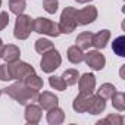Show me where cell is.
I'll return each instance as SVG.
<instances>
[{
	"mask_svg": "<svg viewBox=\"0 0 125 125\" xmlns=\"http://www.w3.org/2000/svg\"><path fill=\"white\" fill-rule=\"evenodd\" d=\"M115 91H116V88H115L113 84H110V83H104V84H102L100 88L97 90V94H99L100 97H103L104 100H110V97L115 94Z\"/></svg>",
	"mask_w": 125,
	"mask_h": 125,
	"instance_id": "44dd1931",
	"label": "cell"
},
{
	"mask_svg": "<svg viewBox=\"0 0 125 125\" xmlns=\"http://www.w3.org/2000/svg\"><path fill=\"white\" fill-rule=\"evenodd\" d=\"M10 80H12V77L9 72V65L8 63L0 65V81H10Z\"/></svg>",
	"mask_w": 125,
	"mask_h": 125,
	"instance_id": "f1b7e54d",
	"label": "cell"
},
{
	"mask_svg": "<svg viewBox=\"0 0 125 125\" xmlns=\"http://www.w3.org/2000/svg\"><path fill=\"white\" fill-rule=\"evenodd\" d=\"M104 109H106V100L103 97H100L99 94H91V100H90L87 112L90 115H99Z\"/></svg>",
	"mask_w": 125,
	"mask_h": 125,
	"instance_id": "4fadbf2b",
	"label": "cell"
},
{
	"mask_svg": "<svg viewBox=\"0 0 125 125\" xmlns=\"http://www.w3.org/2000/svg\"><path fill=\"white\" fill-rule=\"evenodd\" d=\"M9 13L8 12H0V31L5 30L9 25Z\"/></svg>",
	"mask_w": 125,
	"mask_h": 125,
	"instance_id": "f546056e",
	"label": "cell"
},
{
	"mask_svg": "<svg viewBox=\"0 0 125 125\" xmlns=\"http://www.w3.org/2000/svg\"><path fill=\"white\" fill-rule=\"evenodd\" d=\"M97 15H99L97 8L88 5L87 8H83V9L77 10L75 19H77L78 25H88V24H91V22H94L97 19Z\"/></svg>",
	"mask_w": 125,
	"mask_h": 125,
	"instance_id": "ba28073f",
	"label": "cell"
},
{
	"mask_svg": "<svg viewBox=\"0 0 125 125\" xmlns=\"http://www.w3.org/2000/svg\"><path fill=\"white\" fill-rule=\"evenodd\" d=\"M21 57V50L18 46L15 44H8L3 47V52H2V59L6 62V63H12V62H16L19 60Z\"/></svg>",
	"mask_w": 125,
	"mask_h": 125,
	"instance_id": "7c38bea8",
	"label": "cell"
},
{
	"mask_svg": "<svg viewBox=\"0 0 125 125\" xmlns=\"http://www.w3.org/2000/svg\"><path fill=\"white\" fill-rule=\"evenodd\" d=\"M77 3H81V5H85V3H90V2H93V0H75Z\"/></svg>",
	"mask_w": 125,
	"mask_h": 125,
	"instance_id": "4dcf8cb0",
	"label": "cell"
},
{
	"mask_svg": "<svg viewBox=\"0 0 125 125\" xmlns=\"http://www.w3.org/2000/svg\"><path fill=\"white\" fill-rule=\"evenodd\" d=\"M25 8H27L25 0H9V9H10V12L15 13V15L24 13Z\"/></svg>",
	"mask_w": 125,
	"mask_h": 125,
	"instance_id": "d4e9b609",
	"label": "cell"
},
{
	"mask_svg": "<svg viewBox=\"0 0 125 125\" xmlns=\"http://www.w3.org/2000/svg\"><path fill=\"white\" fill-rule=\"evenodd\" d=\"M25 85L27 87H30L31 90H34V91H40L41 88H43V78H40L38 75H35V74H32V75H30L25 81Z\"/></svg>",
	"mask_w": 125,
	"mask_h": 125,
	"instance_id": "ffe728a7",
	"label": "cell"
},
{
	"mask_svg": "<svg viewBox=\"0 0 125 125\" xmlns=\"http://www.w3.org/2000/svg\"><path fill=\"white\" fill-rule=\"evenodd\" d=\"M32 31L34 32H38V34H43V35H49V37H57L60 35V31H59V25L47 18H35L32 19Z\"/></svg>",
	"mask_w": 125,
	"mask_h": 125,
	"instance_id": "3957f363",
	"label": "cell"
},
{
	"mask_svg": "<svg viewBox=\"0 0 125 125\" xmlns=\"http://www.w3.org/2000/svg\"><path fill=\"white\" fill-rule=\"evenodd\" d=\"M8 65H9V72H10L12 80H16V81H25L30 75L35 74L34 68L30 63L22 62V60H16V62H12V63H8Z\"/></svg>",
	"mask_w": 125,
	"mask_h": 125,
	"instance_id": "8992f818",
	"label": "cell"
},
{
	"mask_svg": "<svg viewBox=\"0 0 125 125\" xmlns=\"http://www.w3.org/2000/svg\"><path fill=\"white\" fill-rule=\"evenodd\" d=\"M3 93L8 94L9 97H12L13 100H16L19 104H24V106L35 102V99L38 96V91H34L30 87H27L24 81H16L15 84L3 88Z\"/></svg>",
	"mask_w": 125,
	"mask_h": 125,
	"instance_id": "6da1fadb",
	"label": "cell"
},
{
	"mask_svg": "<svg viewBox=\"0 0 125 125\" xmlns=\"http://www.w3.org/2000/svg\"><path fill=\"white\" fill-rule=\"evenodd\" d=\"M38 102V106L44 110H49V109H53L59 104V99L56 94H53L52 91H43V93H38L37 99Z\"/></svg>",
	"mask_w": 125,
	"mask_h": 125,
	"instance_id": "9c48e42d",
	"label": "cell"
},
{
	"mask_svg": "<svg viewBox=\"0 0 125 125\" xmlns=\"http://www.w3.org/2000/svg\"><path fill=\"white\" fill-rule=\"evenodd\" d=\"M60 63H62V56H60V53L53 47V49L47 50L46 53H43V57H41V60H40V68H41L43 72L52 74V72H54V71L60 66Z\"/></svg>",
	"mask_w": 125,
	"mask_h": 125,
	"instance_id": "7a4b0ae2",
	"label": "cell"
},
{
	"mask_svg": "<svg viewBox=\"0 0 125 125\" xmlns=\"http://www.w3.org/2000/svg\"><path fill=\"white\" fill-rule=\"evenodd\" d=\"M2 93H3V90H0V96H2Z\"/></svg>",
	"mask_w": 125,
	"mask_h": 125,
	"instance_id": "d6a6232c",
	"label": "cell"
},
{
	"mask_svg": "<svg viewBox=\"0 0 125 125\" xmlns=\"http://www.w3.org/2000/svg\"><path fill=\"white\" fill-rule=\"evenodd\" d=\"M43 116V109L38 104L28 103L25 107V121L28 124H38Z\"/></svg>",
	"mask_w": 125,
	"mask_h": 125,
	"instance_id": "8fae6325",
	"label": "cell"
},
{
	"mask_svg": "<svg viewBox=\"0 0 125 125\" xmlns=\"http://www.w3.org/2000/svg\"><path fill=\"white\" fill-rule=\"evenodd\" d=\"M78 87H80V93L91 94L96 88V77L90 72L83 74L81 78H78Z\"/></svg>",
	"mask_w": 125,
	"mask_h": 125,
	"instance_id": "30bf717a",
	"label": "cell"
},
{
	"mask_svg": "<svg viewBox=\"0 0 125 125\" xmlns=\"http://www.w3.org/2000/svg\"><path fill=\"white\" fill-rule=\"evenodd\" d=\"M65 121V112L62 110L60 107H53L47 110V122L50 125H59Z\"/></svg>",
	"mask_w": 125,
	"mask_h": 125,
	"instance_id": "2e32d148",
	"label": "cell"
},
{
	"mask_svg": "<svg viewBox=\"0 0 125 125\" xmlns=\"http://www.w3.org/2000/svg\"><path fill=\"white\" fill-rule=\"evenodd\" d=\"M110 40V31L109 30H102L96 34H93V40H91V46H94L97 50H102L106 47V44Z\"/></svg>",
	"mask_w": 125,
	"mask_h": 125,
	"instance_id": "5bb4252c",
	"label": "cell"
},
{
	"mask_svg": "<svg viewBox=\"0 0 125 125\" xmlns=\"http://www.w3.org/2000/svg\"><path fill=\"white\" fill-rule=\"evenodd\" d=\"M75 13H77V9L72 6H66L63 9V12L60 15V21L57 24L60 34H71L72 31H75V28L78 27L77 19H75Z\"/></svg>",
	"mask_w": 125,
	"mask_h": 125,
	"instance_id": "277c9868",
	"label": "cell"
},
{
	"mask_svg": "<svg viewBox=\"0 0 125 125\" xmlns=\"http://www.w3.org/2000/svg\"><path fill=\"white\" fill-rule=\"evenodd\" d=\"M112 100V106L119 110V112H124L125 110V94L121 93V91H115V94L110 97Z\"/></svg>",
	"mask_w": 125,
	"mask_h": 125,
	"instance_id": "7402d4cb",
	"label": "cell"
},
{
	"mask_svg": "<svg viewBox=\"0 0 125 125\" xmlns=\"http://www.w3.org/2000/svg\"><path fill=\"white\" fill-rule=\"evenodd\" d=\"M102 124H110V125H122L124 124V118L121 115H107L104 119L99 121L97 125H102Z\"/></svg>",
	"mask_w": 125,
	"mask_h": 125,
	"instance_id": "4316f807",
	"label": "cell"
},
{
	"mask_svg": "<svg viewBox=\"0 0 125 125\" xmlns=\"http://www.w3.org/2000/svg\"><path fill=\"white\" fill-rule=\"evenodd\" d=\"M59 8V3H57V0H44L43 2V9L47 12V13H56Z\"/></svg>",
	"mask_w": 125,
	"mask_h": 125,
	"instance_id": "83f0119b",
	"label": "cell"
},
{
	"mask_svg": "<svg viewBox=\"0 0 125 125\" xmlns=\"http://www.w3.org/2000/svg\"><path fill=\"white\" fill-rule=\"evenodd\" d=\"M91 94H93V93H91ZM91 94L80 93V94L75 97L74 103H72L74 110H75V112H78V113H84V112H87L88 104H90V100H91Z\"/></svg>",
	"mask_w": 125,
	"mask_h": 125,
	"instance_id": "9a60e30c",
	"label": "cell"
},
{
	"mask_svg": "<svg viewBox=\"0 0 125 125\" xmlns=\"http://www.w3.org/2000/svg\"><path fill=\"white\" fill-rule=\"evenodd\" d=\"M62 78H63V81L68 84V85H75L78 83V78H80V74L77 69H66L63 72V75H62Z\"/></svg>",
	"mask_w": 125,
	"mask_h": 125,
	"instance_id": "cb8c5ba5",
	"label": "cell"
},
{
	"mask_svg": "<svg viewBox=\"0 0 125 125\" xmlns=\"http://www.w3.org/2000/svg\"><path fill=\"white\" fill-rule=\"evenodd\" d=\"M32 32V18L28 15H16L15 21V28H13V35L16 40H27L30 34Z\"/></svg>",
	"mask_w": 125,
	"mask_h": 125,
	"instance_id": "5b68a950",
	"label": "cell"
},
{
	"mask_svg": "<svg viewBox=\"0 0 125 125\" xmlns=\"http://www.w3.org/2000/svg\"><path fill=\"white\" fill-rule=\"evenodd\" d=\"M3 47H5V44H3L2 38H0V59H2V52H3Z\"/></svg>",
	"mask_w": 125,
	"mask_h": 125,
	"instance_id": "1f68e13d",
	"label": "cell"
},
{
	"mask_svg": "<svg viewBox=\"0 0 125 125\" xmlns=\"http://www.w3.org/2000/svg\"><path fill=\"white\" fill-rule=\"evenodd\" d=\"M112 50L115 54H118L119 57H124L125 56V37L124 35H119L113 40L112 43Z\"/></svg>",
	"mask_w": 125,
	"mask_h": 125,
	"instance_id": "d6986e66",
	"label": "cell"
},
{
	"mask_svg": "<svg viewBox=\"0 0 125 125\" xmlns=\"http://www.w3.org/2000/svg\"><path fill=\"white\" fill-rule=\"evenodd\" d=\"M66 56H68V60L74 65H78L84 60V50H81L78 46H71L66 52Z\"/></svg>",
	"mask_w": 125,
	"mask_h": 125,
	"instance_id": "e0dca14e",
	"label": "cell"
},
{
	"mask_svg": "<svg viewBox=\"0 0 125 125\" xmlns=\"http://www.w3.org/2000/svg\"><path fill=\"white\" fill-rule=\"evenodd\" d=\"M0 6H2V0H0Z\"/></svg>",
	"mask_w": 125,
	"mask_h": 125,
	"instance_id": "836d02e7",
	"label": "cell"
},
{
	"mask_svg": "<svg viewBox=\"0 0 125 125\" xmlns=\"http://www.w3.org/2000/svg\"><path fill=\"white\" fill-rule=\"evenodd\" d=\"M91 40H93V32H88V31L81 32L75 40V46H78L81 50H88L91 47Z\"/></svg>",
	"mask_w": 125,
	"mask_h": 125,
	"instance_id": "ac0fdd59",
	"label": "cell"
},
{
	"mask_svg": "<svg viewBox=\"0 0 125 125\" xmlns=\"http://www.w3.org/2000/svg\"><path fill=\"white\" fill-rule=\"evenodd\" d=\"M53 47H54L53 43H52L50 40H47V38H38V40L35 41V52L40 53V54L46 53L47 50H50V49H53Z\"/></svg>",
	"mask_w": 125,
	"mask_h": 125,
	"instance_id": "484cf974",
	"label": "cell"
},
{
	"mask_svg": "<svg viewBox=\"0 0 125 125\" xmlns=\"http://www.w3.org/2000/svg\"><path fill=\"white\" fill-rule=\"evenodd\" d=\"M84 62L87 63V66H90L93 71H102L104 68L106 59L104 56L96 49V50H90L87 53H84Z\"/></svg>",
	"mask_w": 125,
	"mask_h": 125,
	"instance_id": "52a82bcc",
	"label": "cell"
},
{
	"mask_svg": "<svg viewBox=\"0 0 125 125\" xmlns=\"http://www.w3.org/2000/svg\"><path fill=\"white\" fill-rule=\"evenodd\" d=\"M49 84H50L52 88L59 90V91H65L66 87H68V84L63 81V78H62V77H57V75H52V77L49 78Z\"/></svg>",
	"mask_w": 125,
	"mask_h": 125,
	"instance_id": "603a6c76",
	"label": "cell"
}]
</instances>
